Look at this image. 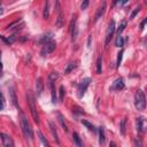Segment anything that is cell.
<instances>
[{
    "label": "cell",
    "mask_w": 147,
    "mask_h": 147,
    "mask_svg": "<svg viewBox=\"0 0 147 147\" xmlns=\"http://www.w3.org/2000/svg\"><path fill=\"white\" fill-rule=\"evenodd\" d=\"M102 72V57L99 56L97 60V74H101Z\"/></svg>",
    "instance_id": "22"
},
{
    "label": "cell",
    "mask_w": 147,
    "mask_h": 147,
    "mask_svg": "<svg viewBox=\"0 0 147 147\" xmlns=\"http://www.w3.org/2000/svg\"><path fill=\"white\" fill-rule=\"evenodd\" d=\"M38 136H39V139H40V141L43 142V145H45V146H49V144H48V141L46 140V138L44 137V134L40 132V131H38Z\"/></svg>",
    "instance_id": "26"
},
{
    "label": "cell",
    "mask_w": 147,
    "mask_h": 147,
    "mask_svg": "<svg viewBox=\"0 0 147 147\" xmlns=\"http://www.w3.org/2000/svg\"><path fill=\"white\" fill-rule=\"evenodd\" d=\"M122 56H123V51L121 49V51L118 52V54H117V61H116V67H117V68H120V65H121Z\"/></svg>",
    "instance_id": "28"
},
{
    "label": "cell",
    "mask_w": 147,
    "mask_h": 147,
    "mask_svg": "<svg viewBox=\"0 0 147 147\" xmlns=\"http://www.w3.org/2000/svg\"><path fill=\"white\" fill-rule=\"evenodd\" d=\"M128 1H129V0H118V1H117V4H118L120 6H123V5H125Z\"/></svg>",
    "instance_id": "34"
},
{
    "label": "cell",
    "mask_w": 147,
    "mask_h": 147,
    "mask_svg": "<svg viewBox=\"0 0 147 147\" xmlns=\"http://www.w3.org/2000/svg\"><path fill=\"white\" fill-rule=\"evenodd\" d=\"M62 23H63V16H62V13L59 12V16H57V20H56V27L57 28H61L62 27Z\"/></svg>",
    "instance_id": "25"
},
{
    "label": "cell",
    "mask_w": 147,
    "mask_h": 147,
    "mask_svg": "<svg viewBox=\"0 0 147 147\" xmlns=\"http://www.w3.org/2000/svg\"><path fill=\"white\" fill-rule=\"evenodd\" d=\"M21 116V129H22V133L24 136L25 139H29V140H32L33 138V132H32V129H31V125L29 123V121L27 120V117L21 113L20 114Z\"/></svg>",
    "instance_id": "1"
},
{
    "label": "cell",
    "mask_w": 147,
    "mask_h": 147,
    "mask_svg": "<svg viewBox=\"0 0 147 147\" xmlns=\"http://www.w3.org/2000/svg\"><path fill=\"white\" fill-rule=\"evenodd\" d=\"M9 92H11V97H12V102H13V105L14 106H16V107H19L17 106V102H16V96H15V91H14V89L11 86L9 88Z\"/></svg>",
    "instance_id": "23"
},
{
    "label": "cell",
    "mask_w": 147,
    "mask_h": 147,
    "mask_svg": "<svg viewBox=\"0 0 147 147\" xmlns=\"http://www.w3.org/2000/svg\"><path fill=\"white\" fill-rule=\"evenodd\" d=\"M48 78H49V81H51V82H54L55 80H57V78H59V74H57L56 71H53V72H51V74H49Z\"/></svg>",
    "instance_id": "27"
},
{
    "label": "cell",
    "mask_w": 147,
    "mask_h": 147,
    "mask_svg": "<svg viewBox=\"0 0 147 147\" xmlns=\"http://www.w3.org/2000/svg\"><path fill=\"white\" fill-rule=\"evenodd\" d=\"M57 120H59V122H60V124L62 125V128H63V130L65 131V132H68V125H67V123H65V121H64V118H63V116L60 114V113H57Z\"/></svg>",
    "instance_id": "18"
},
{
    "label": "cell",
    "mask_w": 147,
    "mask_h": 147,
    "mask_svg": "<svg viewBox=\"0 0 147 147\" xmlns=\"http://www.w3.org/2000/svg\"><path fill=\"white\" fill-rule=\"evenodd\" d=\"M48 16H49V3H48V1H46V4H45V8H44V13H43V17H44L45 20H47V19H48Z\"/></svg>",
    "instance_id": "20"
},
{
    "label": "cell",
    "mask_w": 147,
    "mask_h": 147,
    "mask_svg": "<svg viewBox=\"0 0 147 147\" xmlns=\"http://www.w3.org/2000/svg\"><path fill=\"white\" fill-rule=\"evenodd\" d=\"M89 4H90V0H83V3L81 5V9L82 11H85L89 7Z\"/></svg>",
    "instance_id": "32"
},
{
    "label": "cell",
    "mask_w": 147,
    "mask_h": 147,
    "mask_svg": "<svg viewBox=\"0 0 147 147\" xmlns=\"http://www.w3.org/2000/svg\"><path fill=\"white\" fill-rule=\"evenodd\" d=\"M52 40V33L51 32H48V33H46V35H44V36H41V38L39 39V44H46V43H48V41H51Z\"/></svg>",
    "instance_id": "14"
},
{
    "label": "cell",
    "mask_w": 147,
    "mask_h": 147,
    "mask_svg": "<svg viewBox=\"0 0 147 147\" xmlns=\"http://www.w3.org/2000/svg\"><path fill=\"white\" fill-rule=\"evenodd\" d=\"M77 67V61H75V62H70V63H68V65L65 67V69H64V74L65 75H68V74H70L74 69H75Z\"/></svg>",
    "instance_id": "13"
},
{
    "label": "cell",
    "mask_w": 147,
    "mask_h": 147,
    "mask_svg": "<svg viewBox=\"0 0 147 147\" xmlns=\"http://www.w3.org/2000/svg\"><path fill=\"white\" fill-rule=\"evenodd\" d=\"M55 47H56V44H55V41L51 40V41H48V43L44 44V46H43V48H41V52H40V54H41L43 56H46V55L51 54V53H52V52L55 49Z\"/></svg>",
    "instance_id": "5"
},
{
    "label": "cell",
    "mask_w": 147,
    "mask_h": 147,
    "mask_svg": "<svg viewBox=\"0 0 147 147\" xmlns=\"http://www.w3.org/2000/svg\"><path fill=\"white\" fill-rule=\"evenodd\" d=\"M59 100H60V102L61 101H63V98H64V88L61 85L60 88H59Z\"/></svg>",
    "instance_id": "29"
},
{
    "label": "cell",
    "mask_w": 147,
    "mask_h": 147,
    "mask_svg": "<svg viewBox=\"0 0 147 147\" xmlns=\"http://www.w3.org/2000/svg\"><path fill=\"white\" fill-rule=\"evenodd\" d=\"M27 99H28V105H29V108H30V112H31L33 121L36 123H39V115H38L37 107H36V99H35V96H33V93L31 91H28Z\"/></svg>",
    "instance_id": "2"
},
{
    "label": "cell",
    "mask_w": 147,
    "mask_h": 147,
    "mask_svg": "<svg viewBox=\"0 0 147 147\" xmlns=\"http://www.w3.org/2000/svg\"><path fill=\"white\" fill-rule=\"evenodd\" d=\"M124 89V81L123 78H117L114 81L113 85L110 86V90L112 91H121Z\"/></svg>",
    "instance_id": "9"
},
{
    "label": "cell",
    "mask_w": 147,
    "mask_h": 147,
    "mask_svg": "<svg viewBox=\"0 0 147 147\" xmlns=\"http://www.w3.org/2000/svg\"><path fill=\"white\" fill-rule=\"evenodd\" d=\"M49 85H51V96H52V102L56 104V93H55V88H54V82L49 81Z\"/></svg>",
    "instance_id": "16"
},
{
    "label": "cell",
    "mask_w": 147,
    "mask_h": 147,
    "mask_svg": "<svg viewBox=\"0 0 147 147\" xmlns=\"http://www.w3.org/2000/svg\"><path fill=\"white\" fill-rule=\"evenodd\" d=\"M146 22H147V19H144V21L140 23V29L142 30L144 29V27H145V24H146Z\"/></svg>",
    "instance_id": "35"
},
{
    "label": "cell",
    "mask_w": 147,
    "mask_h": 147,
    "mask_svg": "<svg viewBox=\"0 0 147 147\" xmlns=\"http://www.w3.org/2000/svg\"><path fill=\"white\" fill-rule=\"evenodd\" d=\"M3 13V8H1V6H0V14Z\"/></svg>",
    "instance_id": "38"
},
{
    "label": "cell",
    "mask_w": 147,
    "mask_h": 147,
    "mask_svg": "<svg viewBox=\"0 0 147 147\" xmlns=\"http://www.w3.org/2000/svg\"><path fill=\"white\" fill-rule=\"evenodd\" d=\"M105 141H106L105 129H104V128H100V129H99V144L102 146V145H105Z\"/></svg>",
    "instance_id": "15"
},
{
    "label": "cell",
    "mask_w": 147,
    "mask_h": 147,
    "mask_svg": "<svg viewBox=\"0 0 147 147\" xmlns=\"http://www.w3.org/2000/svg\"><path fill=\"white\" fill-rule=\"evenodd\" d=\"M139 11H140V7H136L134 9H133V12L131 13V15H130V20H132V19H134V16L139 13Z\"/></svg>",
    "instance_id": "33"
},
{
    "label": "cell",
    "mask_w": 147,
    "mask_h": 147,
    "mask_svg": "<svg viewBox=\"0 0 147 147\" xmlns=\"http://www.w3.org/2000/svg\"><path fill=\"white\" fill-rule=\"evenodd\" d=\"M82 124H84L90 131H92L93 133H96L97 132V129H96V126L93 125V124H91L90 122H88V121H85V120H82Z\"/></svg>",
    "instance_id": "19"
},
{
    "label": "cell",
    "mask_w": 147,
    "mask_h": 147,
    "mask_svg": "<svg viewBox=\"0 0 147 147\" xmlns=\"http://www.w3.org/2000/svg\"><path fill=\"white\" fill-rule=\"evenodd\" d=\"M134 106L139 112H144L146 108V98L141 90H138L134 94Z\"/></svg>",
    "instance_id": "3"
},
{
    "label": "cell",
    "mask_w": 147,
    "mask_h": 147,
    "mask_svg": "<svg viewBox=\"0 0 147 147\" xmlns=\"http://www.w3.org/2000/svg\"><path fill=\"white\" fill-rule=\"evenodd\" d=\"M125 124H126V118H123L120 123V130H121V134L124 136L125 134Z\"/></svg>",
    "instance_id": "24"
},
{
    "label": "cell",
    "mask_w": 147,
    "mask_h": 147,
    "mask_svg": "<svg viewBox=\"0 0 147 147\" xmlns=\"http://www.w3.org/2000/svg\"><path fill=\"white\" fill-rule=\"evenodd\" d=\"M5 108V98H4V94L0 92V110H3Z\"/></svg>",
    "instance_id": "31"
},
{
    "label": "cell",
    "mask_w": 147,
    "mask_h": 147,
    "mask_svg": "<svg viewBox=\"0 0 147 147\" xmlns=\"http://www.w3.org/2000/svg\"><path fill=\"white\" fill-rule=\"evenodd\" d=\"M48 125H49V131H51V133H52V136H53V139L59 144L60 141H59V136H57V130H56V126H55V124H54V122H52V121H49V123H48Z\"/></svg>",
    "instance_id": "11"
},
{
    "label": "cell",
    "mask_w": 147,
    "mask_h": 147,
    "mask_svg": "<svg viewBox=\"0 0 147 147\" xmlns=\"http://www.w3.org/2000/svg\"><path fill=\"white\" fill-rule=\"evenodd\" d=\"M3 70V64H1V52H0V71Z\"/></svg>",
    "instance_id": "37"
},
{
    "label": "cell",
    "mask_w": 147,
    "mask_h": 147,
    "mask_svg": "<svg viewBox=\"0 0 147 147\" xmlns=\"http://www.w3.org/2000/svg\"><path fill=\"white\" fill-rule=\"evenodd\" d=\"M145 129H146V122H145V118L142 116L138 117L137 118V130L139 133H144L145 132Z\"/></svg>",
    "instance_id": "10"
},
{
    "label": "cell",
    "mask_w": 147,
    "mask_h": 147,
    "mask_svg": "<svg viewBox=\"0 0 147 147\" xmlns=\"http://www.w3.org/2000/svg\"><path fill=\"white\" fill-rule=\"evenodd\" d=\"M134 145H136V146H141L142 144H141L140 140H134Z\"/></svg>",
    "instance_id": "36"
},
{
    "label": "cell",
    "mask_w": 147,
    "mask_h": 147,
    "mask_svg": "<svg viewBox=\"0 0 147 147\" xmlns=\"http://www.w3.org/2000/svg\"><path fill=\"white\" fill-rule=\"evenodd\" d=\"M0 138H1L3 145H4L5 147H13V146H14V141L12 140V138H11L8 134H6V133H4V132H0Z\"/></svg>",
    "instance_id": "7"
},
{
    "label": "cell",
    "mask_w": 147,
    "mask_h": 147,
    "mask_svg": "<svg viewBox=\"0 0 147 147\" xmlns=\"http://www.w3.org/2000/svg\"><path fill=\"white\" fill-rule=\"evenodd\" d=\"M90 83H91V78H90V77H86V78H84L80 84H77V92H78L77 96H78V98H82V97L85 94V92H86V90H88Z\"/></svg>",
    "instance_id": "4"
},
{
    "label": "cell",
    "mask_w": 147,
    "mask_h": 147,
    "mask_svg": "<svg viewBox=\"0 0 147 147\" xmlns=\"http://www.w3.org/2000/svg\"><path fill=\"white\" fill-rule=\"evenodd\" d=\"M43 90H44V83H43V80H41L40 77H38L37 81H36V93H37V96H40L41 92H43Z\"/></svg>",
    "instance_id": "12"
},
{
    "label": "cell",
    "mask_w": 147,
    "mask_h": 147,
    "mask_svg": "<svg viewBox=\"0 0 147 147\" xmlns=\"http://www.w3.org/2000/svg\"><path fill=\"white\" fill-rule=\"evenodd\" d=\"M106 8H107V4H106V1H102L101 6L98 8V11H97V13H96L94 22H98V21L104 16V14H105V12H106Z\"/></svg>",
    "instance_id": "8"
},
{
    "label": "cell",
    "mask_w": 147,
    "mask_h": 147,
    "mask_svg": "<svg viewBox=\"0 0 147 147\" xmlns=\"http://www.w3.org/2000/svg\"><path fill=\"white\" fill-rule=\"evenodd\" d=\"M125 27H126V21H123L122 23H121V25H120V28L117 29V35H121L123 31H124V29H125Z\"/></svg>",
    "instance_id": "30"
},
{
    "label": "cell",
    "mask_w": 147,
    "mask_h": 147,
    "mask_svg": "<svg viewBox=\"0 0 147 147\" xmlns=\"http://www.w3.org/2000/svg\"><path fill=\"white\" fill-rule=\"evenodd\" d=\"M115 45H116V47H122L124 45V39L121 35H117L116 40H115Z\"/></svg>",
    "instance_id": "21"
},
{
    "label": "cell",
    "mask_w": 147,
    "mask_h": 147,
    "mask_svg": "<svg viewBox=\"0 0 147 147\" xmlns=\"http://www.w3.org/2000/svg\"><path fill=\"white\" fill-rule=\"evenodd\" d=\"M115 29H116V27H115V21L112 20L110 23H109V25H108V29H107V31H106V39H105V44H106V45H108V44L110 43V39H112V37L114 36Z\"/></svg>",
    "instance_id": "6"
},
{
    "label": "cell",
    "mask_w": 147,
    "mask_h": 147,
    "mask_svg": "<svg viewBox=\"0 0 147 147\" xmlns=\"http://www.w3.org/2000/svg\"><path fill=\"white\" fill-rule=\"evenodd\" d=\"M72 138H74V142L76 144V146H78V147H82L83 146V142H82V140H81V138H80V136H78L77 132H74L72 133Z\"/></svg>",
    "instance_id": "17"
}]
</instances>
